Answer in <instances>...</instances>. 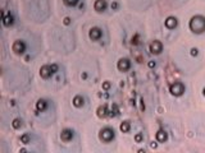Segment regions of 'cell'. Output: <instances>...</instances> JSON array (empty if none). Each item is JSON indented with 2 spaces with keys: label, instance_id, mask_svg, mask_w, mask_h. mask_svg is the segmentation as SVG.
Segmentation results:
<instances>
[{
  "label": "cell",
  "instance_id": "cell-1",
  "mask_svg": "<svg viewBox=\"0 0 205 153\" xmlns=\"http://www.w3.org/2000/svg\"><path fill=\"white\" fill-rule=\"evenodd\" d=\"M190 28L192 29V32H195V33H201L205 29V18L201 15L194 17L190 22Z\"/></svg>",
  "mask_w": 205,
  "mask_h": 153
},
{
  "label": "cell",
  "instance_id": "cell-16",
  "mask_svg": "<svg viewBox=\"0 0 205 153\" xmlns=\"http://www.w3.org/2000/svg\"><path fill=\"white\" fill-rule=\"evenodd\" d=\"M196 54H198V50H196V49H192V55H196Z\"/></svg>",
  "mask_w": 205,
  "mask_h": 153
},
{
  "label": "cell",
  "instance_id": "cell-15",
  "mask_svg": "<svg viewBox=\"0 0 205 153\" xmlns=\"http://www.w3.org/2000/svg\"><path fill=\"white\" fill-rule=\"evenodd\" d=\"M128 129H130V125H128V122H125V124L121 125V130L122 131H128Z\"/></svg>",
  "mask_w": 205,
  "mask_h": 153
},
{
  "label": "cell",
  "instance_id": "cell-4",
  "mask_svg": "<svg viewBox=\"0 0 205 153\" xmlns=\"http://www.w3.org/2000/svg\"><path fill=\"white\" fill-rule=\"evenodd\" d=\"M72 130H69V129H66V130H63L62 131V134H60V139L63 140V142H68V140H71V138H72Z\"/></svg>",
  "mask_w": 205,
  "mask_h": 153
},
{
  "label": "cell",
  "instance_id": "cell-12",
  "mask_svg": "<svg viewBox=\"0 0 205 153\" xmlns=\"http://www.w3.org/2000/svg\"><path fill=\"white\" fill-rule=\"evenodd\" d=\"M73 105L76 106V107H81V106L83 105V98L82 96H76L73 98Z\"/></svg>",
  "mask_w": 205,
  "mask_h": 153
},
{
  "label": "cell",
  "instance_id": "cell-3",
  "mask_svg": "<svg viewBox=\"0 0 205 153\" xmlns=\"http://www.w3.org/2000/svg\"><path fill=\"white\" fill-rule=\"evenodd\" d=\"M170 91H172L173 95L179 96V95H182V92H183V86H182L181 83H176V84H174V86L172 87V89H170Z\"/></svg>",
  "mask_w": 205,
  "mask_h": 153
},
{
  "label": "cell",
  "instance_id": "cell-10",
  "mask_svg": "<svg viewBox=\"0 0 205 153\" xmlns=\"http://www.w3.org/2000/svg\"><path fill=\"white\" fill-rule=\"evenodd\" d=\"M176 24H177V19L173 18V17H169V18L165 20V26L168 28H174L176 27Z\"/></svg>",
  "mask_w": 205,
  "mask_h": 153
},
{
  "label": "cell",
  "instance_id": "cell-14",
  "mask_svg": "<svg viewBox=\"0 0 205 153\" xmlns=\"http://www.w3.org/2000/svg\"><path fill=\"white\" fill-rule=\"evenodd\" d=\"M77 1H78V0H64V3L67 4V5H76L77 4Z\"/></svg>",
  "mask_w": 205,
  "mask_h": 153
},
{
  "label": "cell",
  "instance_id": "cell-8",
  "mask_svg": "<svg viewBox=\"0 0 205 153\" xmlns=\"http://www.w3.org/2000/svg\"><path fill=\"white\" fill-rule=\"evenodd\" d=\"M40 74H41L42 78H45V79H46V78H48V76L51 74V68H50V66H48V65L42 66V68H41Z\"/></svg>",
  "mask_w": 205,
  "mask_h": 153
},
{
  "label": "cell",
  "instance_id": "cell-9",
  "mask_svg": "<svg viewBox=\"0 0 205 153\" xmlns=\"http://www.w3.org/2000/svg\"><path fill=\"white\" fill-rule=\"evenodd\" d=\"M151 51H153V52H156V54L161 51V44L159 41H154L151 44Z\"/></svg>",
  "mask_w": 205,
  "mask_h": 153
},
{
  "label": "cell",
  "instance_id": "cell-13",
  "mask_svg": "<svg viewBox=\"0 0 205 153\" xmlns=\"http://www.w3.org/2000/svg\"><path fill=\"white\" fill-rule=\"evenodd\" d=\"M156 139L160 140V142H163L165 139V133L164 131H159V133H156Z\"/></svg>",
  "mask_w": 205,
  "mask_h": 153
},
{
  "label": "cell",
  "instance_id": "cell-6",
  "mask_svg": "<svg viewBox=\"0 0 205 153\" xmlns=\"http://www.w3.org/2000/svg\"><path fill=\"white\" fill-rule=\"evenodd\" d=\"M128 68H130V61L126 60V59H122V60L118 61V69H119V70L126 71Z\"/></svg>",
  "mask_w": 205,
  "mask_h": 153
},
{
  "label": "cell",
  "instance_id": "cell-7",
  "mask_svg": "<svg viewBox=\"0 0 205 153\" xmlns=\"http://www.w3.org/2000/svg\"><path fill=\"white\" fill-rule=\"evenodd\" d=\"M23 49H24V46L22 44V41H15L14 42V45H13V51H15L17 54H22L23 52Z\"/></svg>",
  "mask_w": 205,
  "mask_h": 153
},
{
  "label": "cell",
  "instance_id": "cell-11",
  "mask_svg": "<svg viewBox=\"0 0 205 153\" xmlns=\"http://www.w3.org/2000/svg\"><path fill=\"white\" fill-rule=\"evenodd\" d=\"M100 36H101V31L97 28H94V29H91V32H90V37H91L92 40H97V38H100Z\"/></svg>",
  "mask_w": 205,
  "mask_h": 153
},
{
  "label": "cell",
  "instance_id": "cell-5",
  "mask_svg": "<svg viewBox=\"0 0 205 153\" xmlns=\"http://www.w3.org/2000/svg\"><path fill=\"white\" fill-rule=\"evenodd\" d=\"M105 7H106L105 0H96L95 4H94V8H95V10H97V12L104 10V9H105Z\"/></svg>",
  "mask_w": 205,
  "mask_h": 153
},
{
  "label": "cell",
  "instance_id": "cell-2",
  "mask_svg": "<svg viewBox=\"0 0 205 153\" xmlns=\"http://www.w3.org/2000/svg\"><path fill=\"white\" fill-rule=\"evenodd\" d=\"M113 138H114V131L112 129L105 128V129L101 131V139H104L105 142H109V140L113 139Z\"/></svg>",
  "mask_w": 205,
  "mask_h": 153
}]
</instances>
